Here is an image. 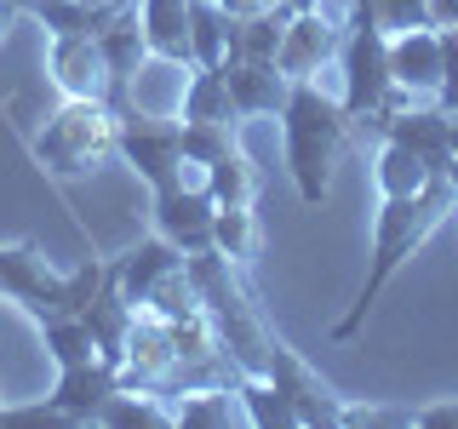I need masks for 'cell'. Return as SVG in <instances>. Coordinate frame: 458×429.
Segmentation results:
<instances>
[{"mask_svg": "<svg viewBox=\"0 0 458 429\" xmlns=\"http://www.w3.org/2000/svg\"><path fill=\"white\" fill-rule=\"evenodd\" d=\"M453 200H458V189L447 183V172H441V178H429L424 189H412V195H378V218H372V252H367V281H361V292H355V304L333 321V332H327V338L344 343V338L361 332L367 315H372V304L384 298V286L401 275V264H407V257L419 252L441 223H447Z\"/></svg>", "mask_w": 458, "mask_h": 429, "instance_id": "1", "label": "cell"}, {"mask_svg": "<svg viewBox=\"0 0 458 429\" xmlns=\"http://www.w3.org/2000/svg\"><path fill=\"white\" fill-rule=\"evenodd\" d=\"M350 126H355L350 109L333 92H321V80H293L281 109V155L304 206H321L327 189H333V166L350 143Z\"/></svg>", "mask_w": 458, "mask_h": 429, "instance_id": "2", "label": "cell"}, {"mask_svg": "<svg viewBox=\"0 0 458 429\" xmlns=\"http://www.w3.org/2000/svg\"><path fill=\"white\" fill-rule=\"evenodd\" d=\"M114 132H121V114L114 104H92V97H64L47 126L29 138V155L40 161L47 178H86L92 166H104L114 155Z\"/></svg>", "mask_w": 458, "mask_h": 429, "instance_id": "3", "label": "cell"}, {"mask_svg": "<svg viewBox=\"0 0 458 429\" xmlns=\"http://www.w3.org/2000/svg\"><path fill=\"white\" fill-rule=\"evenodd\" d=\"M338 104L350 109V121H378L384 109H395V80H390V35L367 12V0H350V29H344L338 52Z\"/></svg>", "mask_w": 458, "mask_h": 429, "instance_id": "4", "label": "cell"}, {"mask_svg": "<svg viewBox=\"0 0 458 429\" xmlns=\"http://www.w3.org/2000/svg\"><path fill=\"white\" fill-rule=\"evenodd\" d=\"M121 114V132H114V155L143 178V189H172L183 183V126L178 121H155V114L138 109H114Z\"/></svg>", "mask_w": 458, "mask_h": 429, "instance_id": "5", "label": "cell"}, {"mask_svg": "<svg viewBox=\"0 0 458 429\" xmlns=\"http://www.w3.org/2000/svg\"><path fill=\"white\" fill-rule=\"evenodd\" d=\"M390 80L401 104H441V80H447V63H441V29H395L390 35Z\"/></svg>", "mask_w": 458, "mask_h": 429, "instance_id": "6", "label": "cell"}, {"mask_svg": "<svg viewBox=\"0 0 458 429\" xmlns=\"http://www.w3.org/2000/svg\"><path fill=\"white\" fill-rule=\"evenodd\" d=\"M149 212H155V235H166L183 257L195 252H212V200L200 183H172V189H155L149 195Z\"/></svg>", "mask_w": 458, "mask_h": 429, "instance_id": "7", "label": "cell"}, {"mask_svg": "<svg viewBox=\"0 0 458 429\" xmlns=\"http://www.w3.org/2000/svg\"><path fill=\"white\" fill-rule=\"evenodd\" d=\"M57 281H64V269H52V257L40 252L35 240L0 247V298H12L23 315L47 321L52 304H57Z\"/></svg>", "mask_w": 458, "mask_h": 429, "instance_id": "8", "label": "cell"}, {"mask_svg": "<svg viewBox=\"0 0 458 429\" xmlns=\"http://www.w3.org/2000/svg\"><path fill=\"white\" fill-rule=\"evenodd\" d=\"M47 80L64 97L109 104V63H104L98 35H47Z\"/></svg>", "mask_w": 458, "mask_h": 429, "instance_id": "9", "label": "cell"}, {"mask_svg": "<svg viewBox=\"0 0 458 429\" xmlns=\"http://www.w3.org/2000/svg\"><path fill=\"white\" fill-rule=\"evenodd\" d=\"M378 132L407 143L429 172H447L453 161V109H441V104H395L378 114Z\"/></svg>", "mask_w": 458, "mask_h": 429, "instance_id": "10", "label": "cell"}, {"mask_svg": "<svg viewBox=\"0 0 458 429\" xmlns=\"http://www.w3.org/2000/svg\"><path fill=\"white\" fill-rule=\"evenodd\" d=\"M264 378H276L281 390H286V400H293V412H298V429H315V424H327V429H338V418H344V400L327 390L315 372L298 361L293 349L276 338L269 343V366H264Z\"/></svg>", "mask_w": 458, "mask_h": 429, "instance_id": "11", "label": "cell"}, {"mask_svg": "<svg viewBox=\"0 0 458 429\" xmlns=\"http://www.w3.org/2000/svg\"><path fill=\"white\" fill-rule=\"evenodd\" d=\"M121 390V372L104 366V361H86V366H64L52 383V395L40 400L47 407V418L57 424H98V407Z\"/></svg>", "mask_w": 458, "mask_h": 429, "instance_id": "12", "label": "cell"}, {"mask_svg": "<svg viewBox=\"0 0 458 429\" xmlns=\"http://www.w3.org/2000/svg\"><path fill=\"white\" fill-rule=\"evenodd\" d=\"M224 86H229V104H235L241 121L281 114L286 92H293V80H286L269 57H224Z\"/></svg>", "mask_w": 458, "mask_h": 429, "instance_id": "13", "label": "cell"}, {"mask_svg": "<svg viewBox=\"0 0 458 429\" xmlns=\"http://www.w3.org/2000/svg\"><path fill=\"white\" fill-rule=\"evenodd\" d=\"M143 46L155 63L166 69H195V46H190V0H132Z\"/></svg>", "mask_w": 458, "mask_h": 429, "instance_id": "14", "label": "cell"}, {"mask_svg": "<svg viewBox=\"0 0 458 429\" xmlns=\"http://www.w3.org/2000/svg\"><path fill=\"white\" fill-rule=\"evenodd\" d=\"M183 264H190V257L172 247L166 235H149V240H138V247H126L121 257H114V264H109V275H114V286H121V292H126V298H132V304L143 309L155 286L172 281Z\"/></svg>", "mask_w": 458, "mask_h": 429, "instance_id": "15", "label": "cell"}, {"mask_svg": "<svg viewBox=\"0 0 458 429\" xmlns=\"http://www.w3.org/2000/svg\"><path fill=\"white\" fill-rule=\"evenodd\" d=\"M166 372H178L172 326L155 309H138L132 315V332H126V355H121V383H161Z\"/></svg>", "mask_w": 458, "mask_h": 429, "instance_id": "16", "label": "cell"}, {"mask_svg": "<svg viewBox=\"0 0 458 429\" xmlns=\"http://www.w3.org/2000/svg\"><path fill=\"white\" fill-rule=\"evenodd\" d=\"M104 429H178V412L155 395V383H121L104 407H98Z\"/></svg>", "mask_w": 458, "mask_h": 429, "instance_id": "17", "label": "cell"}, {"mask_svg": "<svg viewBox=\"0 0 458 429\" xmlns=\"http://www.w3.org/2000/svg\"><path fill=\"white\" fill-rule=\"evenodd\" d=\"M429 178H441V172H429L419 155H412L407 143H395V138H384L378 155H372V189L378 195H412V189H424Z\"/></svg>", "mask_w": 458, "mask_h": 429, "instance_id": "18", "label": "cell"}, {"mask_svg": "<svg viewBox=\"0 0 458 429\" xmlns=\"http://www.w3.org/2000/svg\"><path fill=\"white\" fill-rule=\"evenodd\" d=\"M235 395H241V412H247L252 429H298V412L286 390L276 378H247V372H235Z\"/></svg>", "mask_w": 458, "mask_h": 429, "instance_id": "19", "label": "cell"}, {"mask_svg": "<svg viewBox=\"0 0 458 429\" xmlns=\"http://www.w3.org/2000/svg\"><path fill=\"white\" fill-rule=\"evenodd\" d=\"M178 121H241L235 104H229V86H224V69H190L178 92Z\"/></svg>", "mask_w": 458, "mask_h": 429, "instance_id": "20", "label": "cell"}, {"mask_svg": "<svg viewBox=\"0 0 458 429\" xmlns=\"http://www.w3.org/2000/svg\"><path fill=\"white\" fill-rule=\"evenodd\" d=\"M212 252L229 257L235 269H247L258 257V218L252 206H218L212 212Z\"/></svg>", "mask_w": 458, "mask_h": 429, "instance_id": "21", "label": "cell"}, {"mask_svg": "<svg viewBox=\"0 0 458 429\" xmlns=\"http://www.w3.org/2000/svg\"><path fill=\"white\" fill-rule=\"evenodd\" d=\"M40 343H47L52 366H86L98 361V343H92V326L81 321V315H52V321H40Z\"/></svg>", "mask_w": 458, "mask_h": 429, "instance_id": "22", "label": "cell"}, {"mask_svg": "<svg viewBox=\"0 0 458 429\" xmlns=\"http://www.w3.org/2000/svg\"><path fill=\"white\" fill-rule=\"evenodd\" d=\"M190 46L200 69H224L229 57V18L218 0H190Z\"/></svg>", "mask_w": 458, "mask_h": 429, "instance_id": "23", "label": "cell"}, {"mask_svg": "<svg viewBox=\"0 0 458 429\" xmlns=\"http://www.w3.org/2000/svg\"><path fill=\"white\" fill-rule=\"evenodd\" d=\"M172 412H178V429H229L235 418H247L235 390H190Z\"/></svg>", "mask_w": 458, "mask_h": 429, "instance_id": "24", "label": "cell"}, {"mask_svg": "<svg viewBox=\"0 0 458 429\" xmlns=\"http://www.w3.org/2000/svg\"><path fill=\"white\" fill-rule=\"evenodd\" d=\"M252 161H247V149H229V155H218V161L207 166V195L218 200V206H252Z\"/></svg>", "mask_w": 458, "mask_h": 429, "instance_id": "25", "label": "cell"}, {"mask_svg": "<svg viewBox=\"0 0 458 429\" xmlns=\"http://www.w3.org/2000/svg\"><path fill=\"white\" fill-rule=\"evenodd\" d=\"M183 126V161L190 166H212L218 155H229L241 143L235 126L241 121H178Z\"/></svg>", "mask_w": 458, "mask_h": 429, "instance_id": "26", "label": "cell"}, {"mask_svg": "<svg viewBox=\"0 0 458 429\" xmlns=\"http://www.w3.org/2000/svg\"><path fill=\"white\" fill-rule=\"evenodd\" d=\"M367 12L378 18L384 35H395V29H419V23H424V0H367Z\"/></svg>", "mask_w": 458, "mask_h": 429, "instance_id": "27", "label": "cell"}, {"mask_svg": "<svg viewBox=\"0 0 458 429\" xmlns=\"http://www.w3.org/2000/svg\"><path fill=\"white\" fill-rule=\"evenodd\" d=\"M412 424H419V429H458V400H429V407H412Z\"/></svg>", "mask_w": 458, "mask_h": 429, "instance_id": "28", "label": "cell"}, {"mask_svg": "<svg viewBox=\"0 0 458 429\" xmlns=\"http://www.w3.org/2000/svg\"><path fill=\"white\" fill-rule=\"evenodd\" d=\"M424 23L429 29H458V0H424Z\"/></svg>", "mask_w": 458, "mask_h": 429, "instance_id": "29", "label": "cell"}, {"mask_svg": "<svg viewBox=\"0 0 458 429\" xmlns=\"http://www.w3.org/2000/svg\"><path fill=\"white\" fill-rule=\"evenodd\" d=\"M23 18V0H0V46L12 40V23Z\"/></svg>", "mask_w": 458, "mask_h": 429, "instance_id": "30", "label": "cell"}, {"mask_svg": "<svg viewBox=\"0 0 458 429\" xmlns=\"http://www.w3.org/2000/svg\"><path fill=\"white\" fill-rule=\"evenodd\" d=\"M47 6H57V0H23V12H35V18H40Z\"/></svg>", "mask_w": 458, "mask_h": 429, "instance_id": "31", "label": "cell"}, {"mask_svg": "<svg viewBox=\"0 0 458 429\" xmlns=\"http://www.w3.org/2000/svg\"><path fill=\"white\" fill-rule=\"evenodd\" d=\"M75 6H126V0H75Z\"/></svg>", "mask_w": 458, "mask_h": 429, "instance_id": "32", "label": "cell"}, {"mask_svg": "<svg viewBox=\"0 0 458 429\" xmlns=\"http://www.w3.org/2000/svg\"><path fill=\"white\" fill-rule=\"evenodd\" d=\"M453 161H458V109H453Z\"/></svg>", "mask_w": 458, "mask_h": 429, "instance_id": "33", "label": "cell"}, {"mask_svg": "<svg viewBox=\"0 0 458 429\" xmlns=\"http://www.w3.org/2000/svg\"><path fill=\"white\" fill-rule=\"evenodd\" d=\"M447 183H453V189H458V161H447Z\"/></svg>", "mask_w": 458, "mask_h": 429, "instance_id": "34", "label": "cell"}, {"mask_svg": "<svg viewBox=\"0 0 458 429\" xmlns=\"http://www.w3.org/2000/svg\"><path fill=\"white\" fill-rule=\"evenodd\" d=\"M0 418H6V390H0Z\"/></svg>", "mask_w": 458, "mask_h": 429, "instance_id": "35", "label": "cell"}]
</instances>
